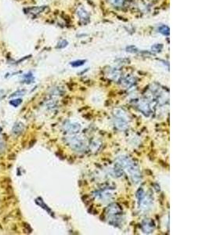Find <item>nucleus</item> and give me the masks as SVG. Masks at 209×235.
<instances>
[{
  "label": "nucleus",
  "mask_w": 209,
  "mask_h": 235,
  "mask_svg": "<svg viewBox=\"0 0 209 235\" xmlns=\"http://www.w3.org/2000/svg\"><path fill=\"white\" fill-rule=\"evenodd\" d=\"M15 127L17 128V129H14V133H16V134H19L22 131H23V130H24V126L22 125L21 123H18L17 124V125H15Z\"/></svg>",
  "instance_id": "nucleus-7"
},
{
  "label": "nucleus",
  "mask_w": 209,
  "mask_h": 235,
  "mask_svg": "<svg viewBox=\"0 0 209 235\" xmlns=\"http://www.w3.org/2000/svg\"><path fill=\"white\" fill-rule=\"evenodd\" d=\"M67 45H68V42H67V41H65V40H63L62 42H60L58 43L57 48H60V49L64 48L65 46H67Z\"/></svg>",
  "instance_id": "nucleus-11"
},
{
  "label": "nucleus",
  "mask_w": 209,
  "mask_h": 235,
  "mask_svg": "<svg viewBox=\"0 0 209 235\" xmlns=\"http://www.w3.org/2000/svg\"><path fill=\"white\" fill-rule=\"evenodd\" d=\"M142 227H143V230H144V233H152V231H153V230H154V223L152 220L147 219L143 223Z\"/></svg>",
  "instance_id": "nucleus-3"
},
{
  "label": "nucleus",
  "mask_w": 209,
  "mask_h": 235,
  "mask_svg": "<svg viewBox=\"0 0 209 235\" xmlns=\"http://www.w3.org/2000/svg\"><path fill=\"white\" fill-rule=\"evenodd\" d=\"M86 60H75V61H73L71 63V65L72 67H74V68H77V67H80V66L83 65L85 64Z\"/></svg>",
  "instance_id": "nucleus-8"
},
{
  "label": "nucleus",
  "mask_w": 209,
  "mask_h": 235,
  "mask_svg": "<svg viewBox=\"0 0 209 235\" xmlns=\"http://www.w3.org/2000/svg\"><path fill=\"white\" fill-rule=\"evenodd\" d=\"M109 2L114 7H121L124 5L125 0H108Z\"/></svg>",
  "instance_id": "nucleus-4"
},
{
  "label": "nucleus",
  "mask_w": 209,
  "mask_h": 235,
  "mask_svg": "<svg viewBox=\"0 0 209 235\" xmlns=\"http://www.w3.org/2000/svg\"><path fill=\"white\" fill-rule=\"evenodd\" d=\"M158 31H159L160 33H161L164 35H168L170 33L169 28L168 26H165V25H162V26L158 28Z\"/></svg>",
  "instance_id": "nucleus-5"
},
{
  "label": "nucleus",
  "mask_w": 209,
  "mask_h": 235,
  "mask_svg": "<svg viewBox=\"0 0 209 235\" xmlns=\"http://www.w3.org/2000/svg\"><path fill=\"white\" fill-rule=\"evenodd\" d=\"M21 103H22L21 99H16V100H13L10 101V104L12 106H14V108H17L18 106L20 105Z\"/></svg>",
  "instance_id": "nucleus-9"
},
{
  "label": "nucleus",
  "mask_w": 209,
  "mask_h": 235,
  "mask_svg": "<svg viewBox=\"0 0 209 235\" xmlns=\"http://www.w3.org/2000/svg\"></svg>",
  "instance_id": "nucleus-12"
},
{
  "label": "nucleus",
  "mask_w": 209,
  "mask_h": 235,
  "mask_svg": "<svg viewBox=\"0 0 209 235\" xmlns=\"http://www.w3.org/2000/svg\"><path fill=\"white\" fill-rule=\"evenodd\" d=\"M46 6H34V7H28V8L24 9L25 14H31V15H38L41 14L46 10Z\"/></svg>",
  "instance_id": "nucleus-1"
},
{
  "label": "nucleus",
  "mask_w": 209,
  "mask_h": 235,
  "mask_svg": "<svg viewBox=\"0 0 209 235\" xmlns=\"http://www.w3.org/2000/svg\"><path fill=\"white\" fill-rule=\"evenodd\" d=\"M36 203L38 204V205H40L41 207L42 208V209H45L46 210V211L48 212H50V214H51V210H50V209L48 208V206L47 205H45V203H44L43 201H42V200L41 199V198H38V199H36Z\"/></svg>",
  "instance_id": "nucleus-6"
},
{
  "label": "nucleus",
  "mask_w": 209,
  "mask_h": 235,
  "mask_svg": "<svg viewBox=\"0 0 209 235\" xmlns=\"http://www.w3.org/2000/svg\"><path fill=\"white\" fill-rule=\"evenodd\" d=\"M77 14H78L80 20L84 24H86V23L89 21V15L86 12V10L84 8H82V7H79L78 9Z\"/></svg>",
  "instance_id": "nucleus-2"
},
{
  "label": "nucleus",
  "mask_w": 209,
  "mask_h": 235,
  "mask_svg": "<svg viewBox=\"0 0 209 235\" xmlns=\"http://www.w3.org/2000/svg\"><path fill=\"white\" fill-rule=\"evenodd\" d=\"M163 48V46L161 44H155L154 46H152V50L154 52H161V50Z\"/></svg>",
  "instance_id": "nucleus-10"
}]
</instances>
